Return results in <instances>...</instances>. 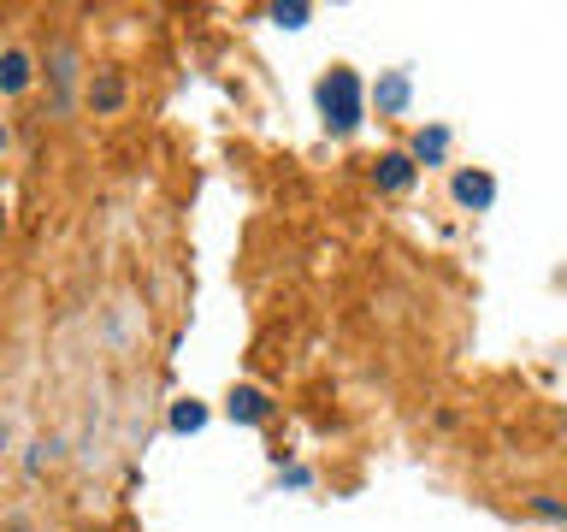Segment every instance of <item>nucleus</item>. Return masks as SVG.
<instances>
[{
    "mask_svg": "<svg viewBox=\"0 0 567 532\" xmlns=\"http://www.w3.org/2000/svg\"><path fill=\"white\" fill-rule=\"evenodd\" d=\"M319 113H325V131L331 136H349L361 125V77L349 66H331L325 71V83H319Z\"/></svg>",
    "mask_w": 567,
    "mask_h": 532,
    "instance_id": "obj_1",
    "label": "nucleus"
},
{
    "mask_svg": "<svg viewBox=\"0 0 567 532\" xmlns=\"http://www.w3.org/2000/svg\"><path fill=\"white\" fill-rule=\"evenodd\" d=\"M449 190H455V201H461V207H473V213H485V207L497 201V178L473 166V172H455V184H449Z\"/></svg>",
    "mask_w": 567,
    "mask_h": 532,
    "instance_id": "obj_2",
    "label": "nucleus"
},
{
    "mask_svg": "<svg viewBox=\"0 0 567 532\" xmlns=\"http://www.w3.org/2000/svg\"><path fill=\"white\" fill-rule=\"evenodd\" d=\"M48 77H54V89H60V101H54V107H71V83H77V48H71V42H60V48H54V60H48Z\"/></svg>",
    "mask_w": 567,
    "mask_h": 532,
    "instance_id": "obj_3",
    "label": "nucleus"
},
{
    "mask_svg": "<svg viewBox=\"0 0 567 532\" xmlns=\"http://www.w3.org/2000/svg\"><path fill=\"white\" fill-rule=\"evenodd\" d=\"M89 101H95V113H119V107H125V77H119V71H95Z\"/></svg>",
    "mask_w": 567,
    "mask_h": 532,
    "instance_id": "obj_4",
    "label": "nucleus"
},
{
    "mask_svg": "<svg viewBox=\"0 0 567 532\" xmlns=\"http://www.w3.org/2000/svg\"><path fill=\"white\" fill-rule=\"evenodd\" d=\"M408 184H414V154H384V160H378V190L402 196Z\"/></svg>",
    "mask_w": 567,
    "mask_h": 532,
    "instance_id": "obj_5",
    "label": "nucleus"
},
{
    "mask_svg": "<svg viewBox=\"0 0 567 532\" xmlns=\"http://www.w3.org/2000/svg\"><path fill=\"white\" fill-rule=\"evenodd\" d=\"M18 89H30V54L6 48L0 54V95H18Z\"/></svg>",
    "mask_w": 567,
    "mask_h": 532,
    "instance_id": "obj_6",
    "label": "nucleus"
},
{
    "mask_svg": "<svg viewBox=\"0 0 567 532\" xmlns=\"http://www.w3.org/2000/svg\"><path fill=\"white\" fill-rule=\"evenodd\" d=\"M443 154H449V125H432V131L414 136V160L420 166H443Z\"/></svg>",
    "mask_w": 567,
    "mask_h": 532,
    "instance_id": "obj_7",
    "label": "nucleus"
},
{
    "mask_svg": "<svg viewBox=\"0 0 567 532\" xmlns=\"http://www.w3.org/2000/svg\"><path fill=\"white\" fill-rule=\"evenodd\" d=\"M266 414H272V402L260 397V391H249V385H243V391H231V420H243V426H260Z\"/></svg>",
    "mask_w": 567,
    "mask_h": 532,
    "instance_id": "obj_8",
    "label": "nucleus"
},
{
    "mask_svg": "<svg viewBox=\"0 0 567 532\" xmlns=\"http://www.w3.org/2000/svg\"><path fill=\"white\" fill-rule=\"evenodd\" d=\"M408 101V71H390L384 83H378V113H396Z\"/></svg>",
    "mask_w": 567,
    "mask_h": 532,
    "instance_id": "obj_9",
    "label": "nucleus"
},
{
    "mask_svg": "<svg viewBox=\"0 0 567 532\" xmlns=\"http://www.w3.org/2000/svg\"><path fill=\"white\" fill-rule=\"evenodd\" d=\"M526 509H532L538 521H556V527H567V503H556V497H544V491H532V497H526Z\"/></svg>",
    "mask_w": 567,
    "mask_h": 532,
    "instance_id": "obj_10",
    "label": "nucleus"
},
{
    "mask_svg": "<svg viewBox=\"0 0 567 532\" xmlns=\"http://www.w3.org/2000/svg\"><path fill=\"white\" fill-rule=\"evenodd\" d=\"M195 426H207V408L201 402H178L172 408V432H195Z\"/></svg>",
    "mask_w": 567,
    "mask_h": 532,
    "instance_id": "obj_11",
    "label": "nucleus"
},
{
    "mask_svg": "<svg viewBox=\"0 0 567 532\" xmlns=\"http://www.w3.org/2000/svg\"><path fill=\"white\" fill-rule=\"evenodd\" d=\"M272 18H278L284 30H302V24H308V6H296V0H290V6H272Z\"/></svg>",
    "mask_w": 567,
    "mask_h": 532,
    "instance_id": "obj_12",
    "label": "nucleus"
},
{
    "mask_svg": "<svg viewBox=\"0 0 567 532\" xmlns=\"http://www.w3.org/2000/svg\"><path fill=\"white\" fill-rule=\"evenodd\" d=\"M0 148H6V131H0Z\"/></svg>",
    "mask_w": 567,
    "mask_h": 532,
    "instance_id": "obj_13",
    "label": "nucleus"
}]
</instances>
